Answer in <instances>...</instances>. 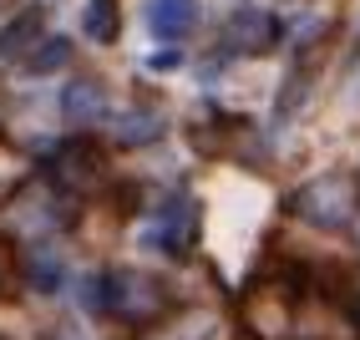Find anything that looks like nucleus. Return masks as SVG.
Listing matches in <instances>:
<instances>
[{
    "label": "nucleus",
    "mask_w": 360,
    "mask_h": 340,
    "mask_svg": "<svg viewBox=\"0 0 360 340\" xmlns=\"http://www.w3.org/2000/svg\"><path fill=\"white\" fill-rule=\"evenodd\" d=\"M97 305L127 325H153L173 310V289L158 275H142V270H107L97 284Z\"/></svg>",
    "instance_id": "obj_1"
},
{
    "label": "nucleus",
    "mask_w": 360,
    "mask_h": 340,
    "mask_svg": "<svg viewBox=\"0 0 360 340\" xmlns=\"http://www.w3.org/2000/svg\"><path fill=\"white\" fill-rule=\"evenodd\" d=\"M360 203V193H355V178L340 173V168H330V173H315L309 183H300L290 193V208L295 218H304L309 229H345L355 224V208Z\"/></svg>",
    "instance_id": "obj_2"
},
{
    "label": "nucleus",
    "mask_w": 360,
    "mask_h": 340,
    "mask_svg": "<svg viewBox=\"0 0 360 340\" xmlns=\"http://www.w3.org/2000/svg\"><path fill=\"white\" fill-rule=\"evenodd\" d=\"M46 178H51V188L56 193H97V183L107 178V158H102V148L97 142H86V137H77V142H61V148L46 158Z\"/></svg>",
    "instance_id": "obj_3"
},
{
    "label": "nucleus",
    "mask_w": 360,
    "mask_h": 340,
    "mask_svg": "<svg viewBox=\"0 0 360 340\" xmlns=\"http://www.w3.org/2000/svg\"><path fill=\"white\" fill-rule=\"evenodd\" d=\"M142 239L167 254L193 249V208H188V199H162V208L153 213V234H142Z\"/></svg>",
    "instance_id": "obj_4"
},
{
    "label": "nucleus",
    "mask_w": 360,
    "mask_h": 340,
    "mask_svg": "<svg viewBox=\"0 0 360 340\" xmlns=\"http://www.w3.org/2000/svg\"><path fill=\"white\" fill-rule=\"evenodd\" d=\"M224 41H229V51H238V56H264L279 41V15H269V11H238L229 20Z\"/></svg>",
    "instance_id": "obj_5"
},
{
    "label": "nucleus",
    "mask_w": 360,
    "mask_h": 340,
    "mask_svg": "<svg viewBox=\"0 0 360 340\" xmlns=\"http://www.w3.org/2000/svg\"><path fill=\"white\" fill-rule=\"evenodd\" d=\"M198 20V0H148V26L162 41H178L183 31H193Z\"/></svg>",
    "instance_id": "obj_6"
},
{
    "label": "nucleus",
    "mask_w": 360,
    "mask_h": 340,
    "mask_svg": "<svg viewBox=\"0 0 360 340\" xmlns=\"http://www.w3.org/2000/svg\"><path fill=\"white\" fill-rule=\"evenodd\" d=\"M41 26H46V15H41V6H26V11H15V15L6 20V31H0V56H6V61H15V56H26L31 46L41 41Z\"/></svg>",
    "instance_id": "obj_7"
},
{
    "label": "nucleus",
    "mask_w": 360,
    "mask_h": 340,
    "mask_svg": "<svg viewBox=\"0 0 360 340\" xmlns=\"http://www.w3.org/2000/svg\"><path fill=\"white\" fill-rule=\"evenodd\" d=\"M61 107L71 122H97V117H107V92H102V82H71Z\"/></svg>",
    "instance_id": "obj_8"
},
{
    "label": "nucleus",
    "mask_w": 360,
    "mask_h": 340,
    "mask_svg": "<svg viewBox=\"0 0 360 340\" xmlns=\"http://www.w3.org/2000/svg\"><path fill=\"white\" fill-rule=\"evenodd\" d=\"M82 31H86L91 41H102V46H112L117 36H122V15H117V6H112V0H86Z\"/></svg>",
    "instance_id": "obj_9"
},
{
    "label": "nucleus",
    "mask_w": 360,
    "mask_h": 340,
    "mask_svg": "<svg viewBox=\"0 0 360 340\" xmlns=\"http://www.w3.org/2000/svg\"><path fill=\"white\" fill-rule=\"evenodd\" d=\"M162 132V112H142V107H132V112H122L117 117V142H148V137H158Z\"/></svg>",
    "instance_id": "obj_10"
},
{
    "label": "nucleus",
    "mask_w": 360,
    "mask_h": 340,
    "mask_svg": "<svg viewBox=\"0 0 360 340\" xmlns=\"http://www.w3.org/2000/svg\"><path fill=\"white\" fill-rule=\"evenodd\" d=\"M71 61V41H41L36 51L26 56V71H36V77H46V71H56Z\"/></svg>",
    "instance_id": "obj_11"
},
{
    "label": "nucleus",
    "mask_w": 360,
    "mask_h": 340,
    "mask_svg": "<svg viewBox=\"0 0 360 340\" xmlns=\"http://www.w3.org/2000/svg\"><path fill=\"white\" fill-rule=\"evenodd\" d=\"M26 275H31L36 289H56V284H61V259H51V254H31V259H26Z\"/></svg>",
    "instance_id": "obj_12"
},
{
    "label": "nucleus",
    "mask_w": 360,
    "mask_h": 340,
    "mask_svg": "<svg viewBox=\"0 0 360 340\" xmlns=\"http://www.w3.org/2000/svg\"><path fill=\"white\" fill-rule=\"evenodd\" d=\"M6 264H11V254H6V244H0V284H6Z\"/></svg>",
    "instance_id": "obj_13"
},
{
    "label": "nucleus",
    "mask_w": 360,
    "mask_h": 340,
    "mask_svg": "<svg viewBox=\"0 0 360 340\" xmlns=\"http://www.w3.org/2000/svg\"><path fill=\"white\" fill-rule=\"evenodd\" d=\"M350 320H355V325H360V300H355V305H350Z\"/></svg>",
    "instance_id": "obj_14"
},
{
    "label": "nucleus",
    "mask_w": 360,
    "mask_h": 340,
    "mask_svg": "<svg viewBox=\"0 0 360 340\" xmlns=\"http://www.w3.org/2000/svg\"><path fill=\"white\" fill-rule=\"evenodd\" d=\"M350 229H355V244H360V213H355V224H350Z\"/></svg>",
    "instance_id": "obj_15"
}]
</instances>
